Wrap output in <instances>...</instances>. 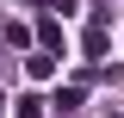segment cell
Listing matches in <instances>:
<instances>
[{
  "label": "cell",
  "instance_id": "1",
  "mask_svg": "<svg viewBox=\"0 0 124 118\" xmlns=\"http://www.w3.org/2000/svg\"><path fill=\"white\" fill-rule=\"evenodd\" d=\"M25 75H31V81H56V56H50V50H31V56H25Z\"/></svg>",
  "mask_w": 124,
  "mask_h": 118
},
{
  "label": "cell",
  "instance_id": "2",
  "mask_svg": "<svg viewBox=\"0 0 124 118\" xmlns=\"http://www.w3.org/2000/svg\"><path fill=\"white\" fill-rule=\"evenodd\" d=\"M56 44H62V25L44 13V19H37V50H56Z\"/></svg>",
  "mask_w": 124,
  "mask_h": 118
},
{
  "label": "cell",
  "instance_id": "3",
  "mask_svg": "<svg viewBox=\"0 0 124 118\" xmlns=\"http://www.w3.org/2000/svg\"><path fill=\"white\" fill-rule=\"evenodd\" d=\"M13 112H19V118H44V100H37V93H25V100H19Z\"/></svg>",
  "mask_w": 124,
  "mask_h": 118
},
{
  "label": "cell",
  "instance_id": "4",
  "mask_svg": "<svg viewBox=\"0 0 124 118\" xmlns=\"http://www.w3.org/2000/svg\"><path fill=\"white\" fill-rule=\"evenodd\" d=\"M50 106H62V112H75V106H81V87H56V100H50Z\"/></svg>",
  "mask_w": 124,
  "mask_h": 118
},
{
  "label": "cell",
  "instance_id": "5",
  "mask_svg": "<svg viewBox=\"0 0 124 118\" xmlns=\"http://www.w3.org/2000/svg\"><path fill=\"white\" fill-rule=\"evenodd\" d=\"M31 6H44L50 19H56V13H68V0H31Z\"/></svg>",
  "mask_w": 124,
  "mask_h": 118
},
{
  "label": "cell",
  "instance_id": "6",
  "mask_svg": "<svg viewBox=\"0 0 124 118\" xmlns=\"http://www.w3.org/2000/svg\"><path fill=\"white\" fill-rule=\"evenodd\" d=\"M106 118H124V112H106Z\"/></svg>",
  "mask_w": 124,
  "mask_h": 118
}]
</instances>
